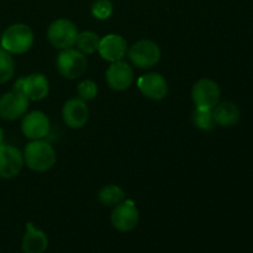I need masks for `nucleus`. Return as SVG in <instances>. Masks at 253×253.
<instances>
[{
	"label": "nucleus",
	"instance_id": "obj_23",
	"mask_svg": "<svg viewBox=\"0 0 253 253\" xmlns=\"http://www.w3.org/2000/svg\"><path fill=\"white\" fill-rule=\"evenodd\" d=\"M91 15L98 20H108L113 14V4L110 0H96L91 5Z\"/></svg>",
	"mask_w": 253,
	"mask_h": 253
},
{
	"label": "nucleus",
	"instance_id": "obj_9",
	"mask_svg": "<svg viewBox=\"0 0 253 253\" xmlns=\"http://www.w3.org/2000/svg\"><path fill=\"white\" fill-rule=\"evenodd\" d=\"M29 98L19 91H7L0 96V119L14 121L22 118L29 109Z\"/></svg>",
	"mask_w": 253,
	"mask_h": 253
},
{
	"label": "nucleus",
	"instance_id": "obj_19",
	"mask_svg": "<svg viewBox=\"0 0 253 253\" xmlns=\"http://www.w3.org/2000/svg\"><path fill=\"white\" fill-rule=\"evenodd\" d=\"M99 43H100V37L98 34L93 31H83L78 34L76 44L78 47V51L84 54H91L98 51Z\"/></svg>",
	"mask_w": 253,
	"mask_h": 253
},
{
	"label": "nucleus",
	"instance_id": "obj_10",
	"mask_svg": "<svg viewBox=\"0 0 253 253\" xmlns=\"http://www.w3.org/2000/svg\"><path fill=\"white\" fill-rule=\"evenodd\" d=\"M24 155L19 148L7 143L0 145V178L11 179L24 167Z\"/></svg>",
	"mask_w": 253,
	"mask_h": 253
},
{
	"label": "nucleus",
	"instance_id": "obj_22",
	"mask_svg": "<svg viewBox=\"0 0 253 253\" xmlns=\"http://www.w3.org/2000/svg\"><path fill=\"white\" fill-rule=\"evenodd\" d=\"M77 93H78L79 99L83 101L93 100L98 94V85L95 82L90 81V79H85V81L81 82L77 86Z\"/></svg>",
	"mask_w": 253,
	"mask_h": 253
},
{
	"label": "nucleus",
	"instance_id": "obj_3",
	"mask_svg": "<svg viewBox=\"0 0 253 253\" xmlns=\"http://www.w3.org/2000/svg\"><path fill=\"white\" fill-rule=\"evenodd\" d=\"M57 69L67 79H77L83 76L88 67L85 54L74 48L62 49L57 57Z\"/></svg>",
	"mask_w": 253,
	"mask_h": 253
},
{
	"label": "nucleus",
	"instance_id": "obj_12",
	"mask_svg": "<svg viewBox=\"0 0 253 253\" xmlns=\"http://www.w3.org/2000/svg\"><path fill=\"white\" fill-rule=\"evenodd\" d=\"M105 78L108 85L114 90H126L133 82V69L124 61L113 62L106 71Z\"/></svg>",
	"mask_w": 253,
	"mask_h": 253
},
{
	"label": "nucleus",
	"instance_id": "obj_11",
	"mask_svg": "<svg viewBox=\"0 0 253 253\" xmlns=\"http://www.w3.org/2000/svg\"><path fill=\"white\" fill-rule=\"evenodd\" d=\"M51 128L48 116L40 110L25 114L21 121V131L30 140H42L46 137Z\"/></svg>",
	"mask_w": 253,
	"mask_h": 253
},
{
	"label": "nucleus",
	"instance_id": "obj_16",
	"mask_svg": "<svg viewBox=\"0 0 253 253\" xmlns=\"http://www.w3.org/2000/svg\"><path fill=\"white\" fill-rule=\"evenodd\" d=\"M48 246V237L32 222L26 224V234L22 239V251L25 253H43Z\"/></svg>",
	"mask_w": 253,
	"mask_h": 253
},
{
	"label": "nucleus",
	"instance_id": "obj_20",
	"mask_svg": "<svg viewBox=\"0 0 253 253\" xmlns=\"http://www.w3.org/2000/svg\"><path fill=\"white\" fill-rule=\"evenodd\" d=\"M192 119L194 125L203 131L214 130L215 125H216L214 115H212V109L195 108V110L193 111Z\"/></svg>",
	"mask_w": 253,
	"mask_h": 253
},
{
	"label": "nucleus",
	"instance_id": "obj_2",
	"mask_svg": "<svg viewBox=\"0 0 253 253\" xmlns=\"http://www.w3.org/2000/svg\"><path fill=\"white\" fill-rule=\"evenodd\" d=\"M1 48L10 54H22L34 44V32L25 24H14L7 27L0 37Z\"/></svg>",
	"mask_w": 253,
	"mask_h": 253
},
{
	"label": "nucleus",
	"instance_id": "obj_21",
	"mask_svg": "<svg viewBox=\"0 0 253 253\" xmlns=\"http://www.w3.org/2000/svg\"><path fill=\"white\" fill-rule=\"evenodd\" d=\"M15 62L11 54L0 47V84L7 83L14 77Z\"/></svg>",
	"mask_w": 253,
	"mask_h": 253
},
{
	"label": "nucleus",
	"instance_id": "obj_6",
	"mask_svg": "<svg viewBox=\"0 0 253 253\" xmlns=\"http://www.w3.org/2000/svg\"><path fill=\"white\" fill-rule=\"evenodd\" d=\"M12 90L25 94L29 100L40 101L48 95L49 83L42 73H32L15 82Z\"/></svg>",
	"mask_w": 253,
	"mask_h": 253
},
{
	"label": "nucleus",
	"instance_id": "obj_24",
	"mask_svg": "<svg viewBox=\"0 0 253 253\" xmlns=\"http://www.w3.org/2000/svg\"><path fill=\"white\" fill-rule=\"evenodd\" d=\"M4 143V131H2L1 126H0V145Z\"/></svg>",
	"mask_w": 253,
	"mask_h": 253
},
{
	"label": "nucleus",
	"instance_id": "obj_14",
	"mask_svg": "<svg viewBox=\"0 0 253 253\" xmlns=\"http://www.w3.org/2000/svg\"><path fill=\"white\" fill-rule=\"evenodd\" d=\"M98 52L101 58L110 63L123 61V58L127 53V42L120 35L109 34L100 39Z\"/></svg>",
	"mask_w": 253,
	"mask_h": 253
},
{
	"label": "nucleus",
	"instance_id": "obj_8",
	"mask_svg": "<svg viewBox=\"0 0 253 253\" xmlns=\"http://www.w3.org/2000/svg\"><path fill=\"white\" fill-rule=\"evenodd\" d=\"M140 214L136 208V203L131 199L124 200L114 207L111 212V224L121 232H130L137 226Z\"/></svg>",
	"mask_w": 253,
	"mask_h": 253
},
{
	"label": "nucleus",
	"instance_id": "obj_4",
	"mask_svg": "<svg viewBox=\"0 0 253 253\" xmlns=\"http://www.w3.org/2000/svg\"><path fill=\"white\" fill-rule=\"evenodd\" d=\"M78 27L73 21L67 19H57L49 25L47 37L56 48L67 49L76 44L78 37Z\"/></svg>",
	"mask_w": 253,
	"mask_h": 253
},
{
	"label": "nucleus",
	"instance_id": "obj_13",
	"mask_svg": "<svg viewBox=\"0 0 253 253\" xmlns=\"http://www.w3.org/2000/svg\"><path fill=\"white\" fill-rule=\"evenodd\" d=\"M137 86L141 93L151 100H162L168 94V84L160 73H147L137 79Z\"/></svg>",
	"mask_w": 253,
	"mask_h": 253
},
{
	"label": "nucleus",
	"instance_id": "obj_7",
	"mask_svg": "<svg viewBox=\"0 0 253 253\" xmlns=\"http://www.w3.org/2000/svg\"><path fill=\"white\" fill-rule=\"evenodd\" d=\"M220 95V86L211 79H199L193 85L192 99L197 108L214 109L219 104Z\"/></svg>",
	"mask_w": 253,
	"mask_h": 253
},
{
	"label": "nucleus",
	"instance_id": "obj_18",
	"mask_svg": "<svg viewBox=\"0 0 253 253\" xmlns=\"http://www.w3.org/2000/svg\"><path fill=\"white\" fill-rule=\"evenodd\" d=\"M98 198L104 207L114 208L125 200V192L119 185L109 184L100 190Z\"/></svg>",
	"mask_w": 253,
	"mask_h": 253
},
{
	"label": "nucleus",
	"instance_id": "obj_15",
	"mask_svg": "<svg viewBox=\"0 0 253 253\" xmlns=\"http://www.w3.org/2000/svg\"><path fill=\"white\" fill-rule=\"evenodd\" d=\"M62 116L67 126L71 128H82L89 119V109L82 99H69L64 103Z\"/></svg>",
	"mask_w": 253,
	"mask_h": 253
},
{
	"label": "nucleus",
	"instance_id": "obj_5",
	"mask_svg": "<svg viewBox=\"0 0 253 253\" xmlns=\"http://www.w3.org/2000/svg\"><path fill=\"white\" fill-rule=\"evenodd\" d=\"M127 53L131 63L140 69L152 68L161 59L160 47L151 40H141L136 42Z\"/></svg>",
	"mask_w": 253,
	"mask_h": 253
},
{
	"label": "nucleus",
	"instance_id": "obj_1",
	"mask_svg": "<svg viewBox=\"0 0 253 253\" xmlns=\"http://www.w3.org/2000/svg\"><path fill=\"white\" fill-rule=\"evenodd\" d=\"M24 162L35 172H47L51 169L57 161V155L51 143L42 140H32L24 150Z\"/></svg>",
	"mask_w": 253,
	"mask_h": 253
},
{
	"label": "nucleus",
	"instance_id": "obj_17",
	"mask_svg": "<svg viewBox=\"0 0 253 253\" xmlns=\"http://www.w3.org/2000/svg\"><path fill=\"white\" fill-rule=\"evenodd\" d=\"M214 120L216 125L230 127V126L236 125L240 120V110L234 103L224 101V103L217 104L212 110Z\"/></svg>",
	"mask_w": 253,
	"mask_h": 253
}]
</instances>
